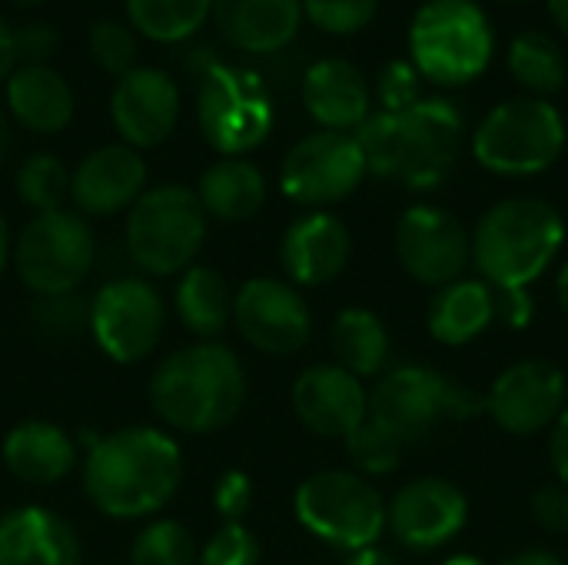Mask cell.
Listing matches in <instances>:
<instances>
[{
	"mask_svg": "<svg viewBox=\"0 0 568 565\" xmlns=\"http://www.w3.org/2000/svg\"><path fill=\"white\" fill-rule=\"evenodd\" d=\"M353 253V240L343 220L329 213H310L283 233V270L303 286H323L336 280Z\"/></svg>",
	"mask_w": 568,
	"mask_h": 565,
	"instance_id": "21",
	"label": "cell"
},
{
	"mask_svg": "<svg viewBox=\"0 0 568 565\" xmlns=\"http://www.w3.org/2000/svg\"><path fill=\"white\" fill-rule=\"evenodd\" d=\"M483 410V400L429 366H396L389 370L373 396L369 420L389 430L403 446L429 436L443 420H466Z\"/></svg>",
	"mask_w": 568,
	"mask_h": 565,
	"instance_id": "8",
	"label": "cell"
},
{
	"mask_svg": "<svg viewBox=\"0 0 568 565\" xmlns=\"http://www.w3.org/2000/svg\"><path fill=\"white\" fill-rule=\"evenodd\" d=\"M180 446L150 426L116 430L87 456L83 486L90 503L113 519H140L166 506L180 486Z\"/></svg>",
	"mask_w": 568,
	"mask_h": 565,
	"instance_id": "1",
	"label": "cell"
},
{
	"mask_svg": "<svg viewBox=\"0 0 568 565\" xmlns=\"http://www.w3.org/2000/svg\"><path fill=\"white\" fill-rule=\"evenodd\" d=\"M469 516L466 493L449 480H416L396 493L386 509L393 536L409 549H436L449 543Z\"/></svg>",
	"mask_w": 568,
	"mask_h": 565,
	"instance_id": "17",
	"label": "cell"
},
{
	"mask_svg": "<svg viewBox=\"0 0 568 565\" xmlns=\"http://www.w3.org/2000/svg\"><path fill=\"white\" fill-rule=\"evenodd\" d=\"M509 70H513V77L526 90H532L539 97L562 90L568 77L562 47L549 33H542V30H526V33H519L513 40V47H509Z\"/></svg>",
	"mask_w": 568,
	"mask_h": 565,
	"instance_id": "31",
	"label": "cell"
},
{
	"mask_svg": "<svg viewBox=\"0 0 568 565\" xmlns=\"http://www.w3.org/2000/svg\"><path fill=\"white\" fill-rule=\"evenodd\" d=\"M379 10V0H303V13L326 33H356Z\"/></svg>",
	"mask_w": 568,
	"mask_h": 565,
	"instance_id": "36",
	"label": "cell"
},
{
	"mask_svg": "<svg viewBox=\"0 0 568 565\" xmlns=\"http://www.w3.org/2000/svg\"><path fill=\"white\" fill-rule=\"evenodd\" d=\"M493 27L473 0H429L409 30L413 67L443 87L476 80L493 60Z\"/></svg>",
	"mask_w": 568,
	"mask_h": 565,
	"instance_id": "5",
	"label": "cell"
},
{
	"mask_svg": "<svg viewBox=\"0 0 568 565\" xmlns=\"http://www.w3.org/2000/svg\"><path fill=\"white\" fill-rule=\"evenodd\" d=\"M532 516L549 533H568V490L566 486H542L532 500Z\"/></svg>",
	"mask_w": 568,
	"mask_h": 565,
	"instance_id": "42",
	"label": "cell"
},
{
	"mask_svg": "<svg viewBox=\"0 0 568 565\" xmlns=\"http://www.w3.org/2000/svg\"><path fill=\"white\" fill-rule=\"evenodd\" d=\"M506 565H566L556 553H546V549H529V553H519L513 556Z\"/></svg>",
	"mask_w": 568,
	"mask_h": 565,
	"instance_id": "47",
	"label": "cell"
},
{
	"mask_svg": "<svg viewBox=\"0 0 568 565\" xmlns=\"http://www.w3.org/2000/svg\"><path fill=\"white\" fill-rule=\"evenodd\" d=\"M90 50H93V60H97L106 73L123 77L126 70H133L136 43H133L130 27H123V23H116V20H100V23L90 30Z\"/></svg>",
	"mask_w": 568,
	"mask_h": 565,
	"instance_id": "37",
	"label": "cell"
},
{
	"mask_svg": "<svg viewBox=\"0 0 568 565\" xmlns=\"http://www.w3.org/2000/svg\"><path fill=\"white\" fill-rule=\"evenodd\" d=\"M396 253L406 273L426 286H449L473 260L463 223L439 206H413L396 226Z\"/></svg>",
	"mask_w": 568,
	"mask_h": 565,
	"instance_id": "14",
	"label": "cell"
},
{
	"mask_svg": "<svg viewBox=\"0 0 568 565\" xmlns=\"http://www.w3.org/2000/svg\"><path fill=\"white\" fill-rule=\"evenodd\" d=\"M17 7H40V3H47V0H13Z\"/></svg>",
	"mask_w": 568,
	"mask_h": 565,
	"instance_id": "54",
	"label": "cell"
},
{
	"mask_svg": "<svg viewBox=\"0 0 568 565\" xmlns=\"http://www.w3.org/2000/svg\"><path fill=\"white\" fill-rule=\"evenodd\" d=\"M496 320V293L486 280H456L429 303V333L446 346H463Z\"/></svg>",
	"mask_w": 568,
	"mask_h": 565,
	"instance_id": "27",
	"label": "cell"
},
{
	"mask_svg": "<svg viewBox=\"0 0 568 565\" xmlns=\"http://www.w3.org/2000/svg\"><path fill=\"white\" fill-rule=\"evenodd\" d=\"M566 147L562 113L542 97H516L499 103L476 130V160L503 176H529L559 160Z\"/></svg>",
	"mask_w": 568,
	"mask_h": 565,
	"instance_id": "6",
	"label": "cell"
},
{
	"mask_svg": "<svg viewBox=\"0 0 568 565\" xmlns=\"http://www.w3.org/2000/svg\"><path fill=\"white\" fill-rule=\"evenodd\" d=\"M7 103L13 117L37 133H57L73 117V93L67 80L47 63L17 67L7 77Z\"/></svg>",
	"mask_w": 568,
	"mask_h": 565,
	"instance_id": "26",
	"label": "cell"
},
{
	"mask_svg": "<svg viewBox=\"0 0 568 565\" xmlns=\"http://www.w3.org/2000/svg\"><path fill=\"white\" fill-rule=\"evenodd\" d=\"M486 406L496 426L513 436L542 433L546 426H556V420L566 410V376L549 360L513 363L496 380Z\"/></svg>",
	"mask_w": 568,
	"mask_h": 565,
	"instance_id": "16",
	"label": "cell"
},
{
	"mask_svg": "<svg viewBox=\"0 0 568 565\" xmlns=\"http://www.w3.org/2000/svg\"><path fill=\"white\" fill-rule=\"evenodd\" d=\"M196 117L203 137L226 157L253 150L273 127V107L260 77L220 63H210L203 73Z\"/></svg>",
	"mask_w": 568,
	"mask_h": 565,
	"instance_id": "11",
	"label": "cell"
},
{
	"mask_svg": "<svg viewBox=\"0 0 568 565\" xmlns=\"http://www.w3.org/2000/svg\"><path fill=\"white\" fill-rule=\"evenodd\" d=\"M443 565H486L483 559H476V556H453V559H446Z\"/></svg>",
	"mask_w": 568,
	"mask_h": 565,
	"instance_id": "52",
	"label": "cell"
},
{
	"mask_svg": "<svg viewBox=\"0 0 568 565\" xmlns=\"http://www.w3.org/2000/svg\"><path fill=\"white\" fill-rule=\"evenodd\" d=\"M17 193L37 213H53L70 196V173L50 153H33L17 170Z\"/></svg>",
	"mask_w": 568,
	"mask_h": 565,
	"instance_id": "33",
	"label": "cell"
},
{
	"mask_svg": "<svg viewBox=\"0 0 568 565\" xmlns=\"http://www.w3.org/2000/svg\"><path fill=\"white\" fill-rule=\"evenodd\" d=\"M133 565H196L193 539L180 523H153L133 543Z\"/></svg>",
	"mask_w": 568,
	"mask_h": 565,
	"instance_id": "34",
	"label": "cell"
},
{
	"mask_svg": "<svg viewBox=\"0 0 568 565\" xmlns=\"http://www.w3.org/2000/svg\"><path fill=\"white\" fill-rule=\"evenodd\" d=\"M0 565H80V543L67 519L27 506L0 519Z\"/></svg>",
	"mask_w": 568,
	"mask_h": 565,
	"instance_id": "23",
	"label": "cell"
},
{
	"mask_svg": "<svg viewBox=\"0 0 568 565\" xmlns=\"http://www.w3.org/2000/svg\"><path fill=\"white\" fill-rule=\"evenodd\" d=\"M213 10V0H126L133 27L160 43L193 37Z\"/></svg>",
	"mask_w": 568,
	"mask_h": 565,
	"instance_id": "32",
	"label": "cell"
},
{
	"mask_svg": "<svg viewBox=\"0 0 568 565\" xmlns=\"http://www.w3.org/2000/svg\"><path fill=\"white\" fill-rule=\"evenodd\" d=\"M346 565H399L389 553H383V549H376V546H369V549H359L353 559Z\"/></svg>",
	"mask_w": 568,
	"mask_h": 565,
	"instance_id": "48",
	"label": "cell"
},
{
	"mask_svg": "<svg viewBox=\"0 0 568 565\" xmlns=\"http://www.w3.org/2000/svg\"><path fill=\"white\" fill-rule=\"evenodd\" d=\"M213 20L233 47L273 53L296 37L303 0H213Z\"/></svg>",
	"mask_w": 568,
	"mask_h": 565,
	"instance_id": "24",
	"label": "cell"
},
{
	"mask_svg": "<svg viewBox=\"0 0 568 565\" xmlns=\"http://www.w3.org/2000/svg\"><path fill=\"white\" fill-rule=\"evenodd\" d=\"M366 176V157L353 133L320 130L303 137L283 160V193L303 206H323L349 196Z\"/></svg>",
	"mask_w": 568,
	"mask_h": 565,
	"instance_id": "12",
	"label": "cell"
},
{
	"mask_svg": "<svg viewBox=\"0 0 568 565\" xmlns=\"http://www.w3.org/2000/svg\"><path fill=\"white\" fill-rule=\"evenodd\" d=\"M303 103L326 130L349 133L369 120V83L349 60L329 57L306 70Z\"/></svg>",
	"mask_w": 568,
	"mask_h": 565,
	"instance_id": "22",
	"label": "cell"
},
{
	"mask_svg": "<svg viewBox=\"0 0 568 565\" xmlns=\"http://www.w3.org/2000/svg\"><path fill=\"white\" fill-rule=\"evenodd\" d=\"M206 236V210L186 186L146 190L126 216V250L146 273L170 276L186 270Z\"/></svg>",
	"mask_w": 568,
	"mask_h": 565,
	"instance_id": "7",
	"label": "cell"
},
{
	"mask_svg": "<svg viewBox=\"0 0 568 565\" xmlns=\"http://www.w3.org/2000/svg\"><path fill=\"white\" fill-rule=\"evenodd\" d=\"M496 293V316L509 326H526L532 320V300L526 290H493Z\"/></svg>",
	"mask_w": 568,
	"mask_h": 565,
	"instance_id": "44",
	"label": "cell"
},
{
	"mask_svg": "<svg viewBox=\"0 0 568 565\" xmlns=\"http://www.w3.org/2000/svg\"><path fill=\"white\" fill-rule=\"evenodd\" d=\"M93 253L97 246L87 220L70 210H53L37 213L23 226L13 246V263L37 296H67L90 273Z\"/></svg>",
	"mask_w": 568,
	"mask_h": 565,
	"instance_id": "10",
	"label": "cell"
},
{
	"mask_svg": "<svg viewBox=\"0 0 568 565\" xmlns=\"http://www.w3.org/2000/svg\"><path fill=\"white\" fill-rule=\"evenodd\" d=\"M13 50L17 57H27L30 63H40L43 57H50L57 50V30L50 23H23L20 30H13Z\"/></svg>",
	"mask_w": 568,
	"mask_h": 565,
	"instance_id": "43",
	"label": "cell"
},
{
	"mask_svg": "<svg viewBox=\"0 0 568 565\" xmlns=\"http://www.w3.org/2000/svg\"><path fill=\"white\" fill-rule=\"evenodd\" d=\"M17 63V50H13V30L0 20V80L13 73Z\"/></svg>",
	"mask_w": 568,
	"mask_h": 565,
	"instance_id": "46",
	"label": "cell"
},
{
	"mask_svg": "<svg viewBox=\"0 0 568 565\" xmlns=\"http://www.w3.org/2000/svg\"><path fill=\"white\" fill-rule=\"evenodd\" d=\"M246 376L226 346L200 343L160 363L150 380V403L160 420L183 433L223 430L243 406Z\"/></svg>",
	"mask_w": 568,
	"mask_h": 565,
	"instance_id": "3",
	"label": "cell"
},
{
	"mask_svg": "<svg viewBox=\"0 0 568 565\" xmlns=\"http://www.w3.org/2000/svg\"><path fill=\"white\" fill-rule=\"evenodd\" d=\"M3 147H7V127H3V113H0V157H3Z\"/></svg>",
	"mask_w": 568,
	"mask_h": 565,
	"instance_id": "53",
	"label": "cell"
},
{
	"mask_svg": "<svg viewBox=\"0 0 568 565\" xmlns=\"http://www.w3.org/2000/svg\"><path fill=\"white\" fill-rule=\"evenodd\" d=\"M176 313L196 336H216L233 320V293L210 266H190L176 286Z\"/></svg>",
	"mask_w": 568,
	"mask_h": 565,
	"instance_id": "29",
	"label": "cell"
},
{
	"mask_svg": "<svg viewBox=\"0 0 568 565\" xmlns=\"http://www.w3.org/2000/svg\"><path fill=\"white\" fill-rule=\"evenodd\" d=\"M250 503H253V483H250V476L240 473V470L223 473L220 483H216V490H213V506H216V513H220L226 523H240V519L246 516Z\"/></svg>",
	"mask_w": 568,
	"mask_h": 565,
	"instance_id": "41",
	"label": "cell"
},
{
	"mask_svg": "<svg viewBox=\"0 0 568 565\" xmlns=\"http://www.w3.org/2000/svg\"><path fill=\"white\" fill-rule=\"evenodd\" d=\"M233 320L250 346L273 356H290L306 346L313 320L306 300L280 280H250L233 296Z\"/></svg>",
	"mask_w": 568,
	"mask_h": 565,
	"instance_id": "15",
	"label": "cell"
},
{
	"mask_svg": "<svg viewBox=\"0 0 568 565\" xmlns=\"http://www.w3.org/2000/svg\"><path fill=\"white\" fill-rule=\"evenodd\" d=\"M562 240L566 223L552 203L513 196L483 213L469 246L493 290H526L556 260Z\"/></svg>",
	"mask_w": 568,
	"mask_h": 565,
	"instance_id": "4",
	"label": "cell"
},
{
	"mask_svg": "<svg viewBox=\"0 0 568 565\" xmlns=\"http://www.w3.org/2000/svg\"><path fill=\"white\" fill-rule=\"evenodd\" d=\"M293 406L316 436H349L369 416V396L359 376L343 366H310L293 386Z\"/></svg>",
	"mask_w": 568,
	"mask_h": 565,
	"instance_id": "19",
	"label": "cell"
},
{
	"mask_svg": "<svg viewBox=\"0 0 568 565\" xmlns=\"http://www.w3.org/2000/svg\"><path fill=\"white\" fill-rule=\"evenodd\" d=\"M556 293H559V303H562V310L568 313V263L562 266L559 280H556Z\"/></svg>",
	"mask_w": 568,
	"mask_h": 565,
	"instance_id": "50",
	"label": "cell"
},
{
	"mask_svg": "<svg viewBox=\"0 0 568 565\" xmlns=\"http://www.w3.org/2000/svg\"><path fill=\"white\" fill-rule=\"evenodd\" d=\"M260 546L250 529L240 523H226L200 553V565H256Z\"/></svg>",
	"mask_w": 568,
	"mask_h": 565,
	"instance_id": "38",
	"label": "cell"
},
{
	"mask_svg": "<svg viewBox=\"0 0 568 565\" xmlns=\"http://www.w3.org/2000/svg\"><path fill=\"white\" fill-rule=\"evenodd\" d=\"M90 323V306H83L73 293L67 296H43V303L33 313V323L47 336H70L80 330V323Z\"/></svg>",
	"mask_w": 568,
	"mask_h": 565,
	"instance_id": "39",
	"label": "cell"
},
{
	"mask_svg": "<svg viewBox=\"0 0 568 565\" xmlns=\"http://www.w3.org/2000/svg\"><path fill=\"white\" fill-rule=\"evenodd\" d=\"M379 100H383V110H406L413 103H419V73L409 60H393L383 67L379 73Z\"/></svg>",
	"mask_w": 568,
	"mask_h": 565,
	"instance_id": "40",
	"label": "cell"
},
{
	"mask_svg": "<svg viewBox=\"0 0 568 565\" xmlns=\"http://www.w3.org/2000/svg\"><path fill=\"white\" fill-rule=\"evenodd\" d=\"M90 330L110 360L136 363L150 356L160 343L163 303L156 290L143 280H113L90 303Z\"/></svg>",
	"mask_w": 568,
	"mask_h": 565,
	"instance_id": "13",
	"label": "cell"
},
{
	"mask_svg": "<svg viewBox=\"0 0 568 565\" xmlns=\"http://www.w3.org/2000/svg\"><path fill=\"white\" fill-rule=\"evenodd\" d=\"M366 170L403 186H436L463 150V113L449 100H419L406 110H383L356 133Z\"/></svg>",
	"mask_w": 568,
	"mask_h": 565,
	"instance_id": "2",
	"label": "cell"
},
{
	"mask_svg": "<svg viewBox=\"0 0 568 565\" xmlns=\"http://www.w3.org/2000/svg\"><path fill=\"white\" fill-rule=\"evenodd\" d=\"M7 256H10V236H7V223H3V216H0V273H3V266H7Z\"/></svg>",
	"mask_w": 568,
	"mask_h": 565,
	"instance_id": "51",
	"label": "cell"
},
{
	"mask_svg": "<svg viewBox=\"0 0 568 565\" xmlns=\"http://www.w3.org/2000/svg\"><path fill=\"white\" fill-rule=\"evenodd\" d=\"M346 450H349V460L363 470V473H393L403 460V443L383 430L379 423H373L369 416L346 436Z\"/></svg>",
	"mask_w": 568,
	"mask_h": 565,
	"instance_id": "35",
	"label": "cell"
},
{
	"mask_svg": "<svg viewBox=\"0 0 568 565\" xmlns=\"http://www.w3.org/2000/svg\"><path fill=\"white\" fill-rule=\"evenodd\" d=\"M333 350L346 373L376 376L389 356V333L373 310H343L333 323Z\"/></svg>",
	"mask_w": 568,
	"mask_h": 565,
	"instance_id": "30",
	"label": "cell"
},
{
	"mask_svg": "<svg viewBox=\"0 0 568 565\" xmlns=\"http://www.w3.org/2000/svg\"><path fill=\"white\" fill-rule=\"evenodd\" d=\"M3 463L17 480L50 486L73 473L77 446L53 423H20L3 440Z\"/></svg>",
	"mask_w": 568,
	"mask_h": 565,
	"instance_id": "25",
	"label": "cell"
},
{
	"mask_svg": "<svg viewBox=\"0 0 568 565\" xmlns=\"http://www.w3.org/2000/svg\"><path fill=\"white\" fill-rule=\"evenodd\" d=\"M300 523L336 549H369L386 529L383 496L356 473L326 470L310 476L296 493Z\"/></svg>",
	"mask_w": 568,
	"mask_h": 565,
	"instance_id": "9",
	"label": "cell"
},
{
	"mask_svg": "<svg viewBox=\"0 0 568 565\" xmlns=\"http://www.w3.org/2000/svg\"><path fill=\"white\" fill-rule=\"evenodd\" d=\"M196 200L220 220H250L266 200V180L250 160L226 157L200 176Z\"/></svg>",
	"mask_w": 568,
	"mask_h": 565,
	"instance_id": "28",
	"label": "cell"
},
{
	"mask_svg": "<svg viewBox=\"0 0 568 565\" xmlns=\"http://www.w3.org/2000/svg\"><path fill=\"white\" fill-rule=\"evenodd\" d=\"M146 163L133 147H100L70 176V196L83 213L106 216L133 206L143 196Z\"/></svg>",
	"mask_w": 568,
	"mask_h": 565,
	"instance_id": "20",
	"label": "cell"
},
{
	"mask_svg": "<svg viewBox=\"0 0 568 565\" xmlns=\"http://www.w3.org/2000/svg\"><path fill=\"white\" fill-rule=\"evenodd\" d=\"M110 113L126 147H156L176 127L180 90L163 70L133 67L116 80Z\"/></svg>",
	"mask_w": 568,
	"mask_h": 565,
	"instance_id": "18",
	"label": "cell"
},
{
	"mask_svg": "<svg viewBox=\"0 0 568 565\" xmlns=\"http://www.w3.org/2000/svg\"><path fill=\"white\" fill-rule=\"evenodd\" d=\"M513 3H516V0H513Z\"/></svg>",
	"mask_w": 568,
	"mask_h": 565,
	"instance_id": "55",
	"label": "cell"
},
{
	"mask_svg": "<svg viewBox=\"0 0 568 565\" xmlns=\"http://www.w3.org/2000/svg\"><path fill=\"white\" fill-rule=\"evenodd\" d=\"M549 13L559 23V30L568 37V0H549Z\"/></svg>",
	"mask_w": 568,
	"mask_h": 565,
	"instance_id": "49",
	"label": "cell"
},
{
	"mask_svg": "<svg viewBox=\"0 0 568 565\" xmlns=\"http://www.w3.org/2000/svg\"><path fill=\"white\" fill-rule=\"evenodd\" d=\"M549 456H552V470L562 480V486L568 490V410H562V416L552 426V440H549Z\"/></svg>",
	"mask_w": 568,
	"mask_h": 565,
	"instance_id": "45",
	"label": "cell"
}]
</instances>
